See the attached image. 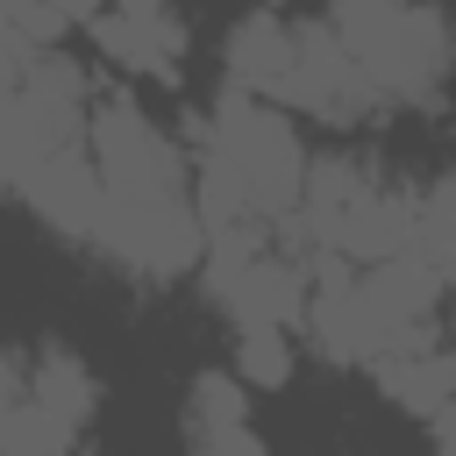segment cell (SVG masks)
<instances>
[{
	"mask_svg": "<svg viewBox=\"0 0 456 456\" xmlns=\"http://www.w3.org/2000/svg\"><path fill=\"white\" fill-rule=\"evenodd\" d=\"M449 349H456V328H449Z\"/></svg>",
	"mask_w": 456,
	"mask_h": 456,
	"instance_id": "cell-17",
	"label": "cell"
},
{
	"mask_svg": "<svg viewBox=\"0 0 456 456\" xmlns=\"http://www.w3.org/2000/svg\"><path fill=\"white\" fill-rule=\"evenodd\" d=\"M306 142L285 107L221 86L192 135V214L207 235L221 228H285L306 192Z\"/></svg>",
	"mask_w": 456,
	"mask_h": 456,
	"instance_id": "cell-1",
	"label": "cell"
},
{
	"mask_svg": "<svg viewBox=\"0 0 456 456\" xmlns=\"http://www.w3.org/2000/svg\"><path fill=\"white\" fill-rule=\"evenodd\" d=\"M28 399H36L57 428H71V435L86 442V428H93V413H100V378H93V363H86L71 342H43V349L28 356Z\"/></svg>",
	"mask_w": 456,
	"mask_h": 456,
	"instance_id": "cell-10",
	"label": "cell"
},
{
	"mask_svg": "<svg viewBox=\"0 0 456 456\" xmlns=\"http://www.w3.org/2000/svg\"><path fill=\"white\" fill-rule=\"evenodd\" d=\"M100 36V50L121 64V71H142V78H178V57H185V21L164 7V0H114L107 14L86 21Z\"/></svg>",
	"mask_w": 456,
	"mask_h": 456,
	"instance_id": "cell-7",
	"label": "cell"
},
{
	"mask_svg": "<svg viewBox=\"0 0 456 456\" xmlns=\"http://www.w3.org/2000/svg\"><path fill=\"white\" fill-rule=\"evenodd\" d=\"M413 256L442 278V292H456V171L413 192Z\"/></svg>",
	"mask_w": 456,
	"mask_h": 456,
	"instance_id": "cell-12",
	"label": "cell"
},
{
	"mask_svg": "<svg viewBox=\"0 0 456 456\" xmlns=\"http://www.w3.org/2000/svg\"><path fill=\"white\" fill-rule=\"evenodd\" d=\"M328 28L385 107H435L456 78V21L435 0H328Z\"/></svg>",
	"mask_w": 456,
	"mask_h": 456,
	"instance_id": "cell-2",
	"label": "cell"
},
{
	"mask_svg": "<svg viewBox=\"0 0 456 456\" xmlns=\"http://www.w3.org/2000/svg\"><path fill=\"white\" fill-rule=\"evenodd\" d=\"M93 256H107L114 271H128L142 285L192 278L207 256V228L192 214V192H100Z\"/></svg>",
	"mask_w": 456,
	"mask_h": 456,
	"instance_id": "cell-4",
	"label": "cell"
},
{
	"mask_svg": "<svg viewBox=\"0 0 456 456\" xmlns=\"http://www.w3.org/2000/svg\"><path fill=\"white\" fill-rule=\"evenodd\" d=\"M285 71H292V21L271 14V7L242 14V21L228 28V43H221V86L256 93V100H278Z\"/></svg>",
	"mask_w": 456,
	"mask_h": 456,
	"instance_id": "cell-9",
	"label": "cell"
},
{
	"mask_svg": "<svg viewBox=\"0 0 456 456\" xmlns=\"http://www.w3.org/2000/svg\"><path fill=\"white\" fill-rule=\"evenodd\" d=\"M264 235H271V228H221V235H207L200 285H207L214 314H228L235 335H249V328L299 335L314 271H306V256H278Z\"/></svg>",
	"mask_w": 456,
	"mask_h": 456,
	"instance_id": "cell-3",
	"label": "cell"
},
{
	"mask_svg": "<svg viewBox=\"0 0 456 456\" xmlns=\"http://www.w3.org/2000/svg\"><path fill=\"white\" fill-rule=\"evenodd\" d=\"M271 107H292V114L356 128V121H370L385 100H378L370 78L349 64V50H342V36H335L328 21H292V71H285V86H278Z\"/></svg>",
	"mask_w": 456,
	"mask_h": 456,
	"instance_id": "cell-6",
	"label": "cell"
},
{
	"mask_svg": "<svg viewBox=\"0 0 456 456\" xmlns=\"http://www.w3.org/2000/svg\"><path fill=\"white\" fill-rule=\"evenodd\" d=\"M428 442H435V456H456V399L428 420Z\"/></svg>",
	"mask_w": 456,
	"mask_h": 456,
	"instance_id": "cell-16",
	"label": "cell"
},
{
	"mask_svg": "<svg viewBox=\"0 0 456 456\" xmlns=\"http://www.w3.org/2000/svg\"><path fill=\"white\" fill-rule=\"evenodd\" d=\"M21 406H28V356L0 349V442H7V428H14Z\"/></svg>",
	"mask_w": 456,
	"mask_h": 456,
	"instance_id": "cell-15",
	"label": "cell"
},
{
	"mask_svg": "<svg viewBox=\"0 0 456 456\" xmlns=\"http://www.w3.org/2000/svg\"><path fill=\"white\" fill-rule=\"evenodd\" d=\"M370 378H378V392H385L399 413L435 420V413L456 399V349H449V342H428V349H392V356H378V363H370Z\"/></svg>",
	"mask_w": 456,
	"mask_h": 456,
	"instance_id": "cell-11",
	"label": "cell"
},
{
	"mask_svg": "<svg viewBox=\"0 0 456 456\" xmlns=\"http://www.w3.org/2000/svg\"><path fill=\"white\" fill-rule=\"evenodd\" d=\"M0 36L21 50H64L71 14H57L50 0H0Z\"/></svg>",
	"mask_w": 456,
	"mask_h": 456,
	"instance_id": "cell-14",
	"label": "cell"
},
{
	"mask_svg": "<svg viewBox=\"0 0 456 456\" xmlns=\"http://www.w3.org/2000/svg\"><path fill=\"white\" fill-rule=\"evenodd\" d=\"M86 157L100 171V192H192V157L128 93L93 100V114H86Z\"/></svg>",
	"mask_w": 456,
	"mask_h": 456,
	"instance_id": "cell-5",
	"label": "cell"
},
{
	"mask_svg": "<svg viewBox=\"0 0 456 456\" xmlns=\"http://www.w3.org/2000/svg\"><path fill=\"white\" fill-rule=\"evenodd\" d=\"M185 449L192 456H271L249 420V385L235 370H200L185 385Z\"/></svg>",
	"mask_w": 456,
	"mask_h": 456,
	"instance_id": "cell-8",
	"label": "cell"
},
{
	"mask_svg": "<svg viewBox=\"0 0 456 456\" xmlns=\"http://www.w3.org/2000/svg\"><path fill=\"white\" fill-rule=\"evenodd\" d=\"M235 378H242L249 392H278V385L292 378V335H278V328L235 335Z\"/></svg>",
	"mask_w": 456,
	"mask_h": 456,
	"instance_id": "cell-13",
	"label": "cell"
}]
</instances>
